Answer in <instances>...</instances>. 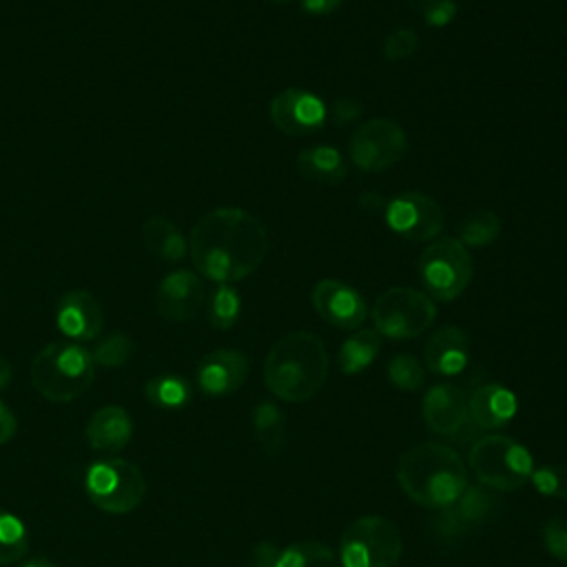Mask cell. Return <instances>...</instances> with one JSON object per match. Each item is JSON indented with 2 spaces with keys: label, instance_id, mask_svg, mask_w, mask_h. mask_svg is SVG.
Listing matches in <instances>:
<instances>
[{
  "label": "cell",
  "instance_id": "cell-40",
  "mask_svg": "<svg viewBox=\"0 0 567 567\" xmlns=\"http://www.w3.org/2000/svg\"><path fill=\"white\" fill-rule=\"evenodd\" d=\"M299 2H301V9L310 16H328L343 4V0H299Z\"/></svg>",
  "mask_w": 567,
  "mask_h": 567
},
{
  "label": "cell",
  "instance_id": "cell-12",
  "mask_svg": "<svg viewBox=\"0 0 567 567\" xmlns=\"http://www.w3.org/2000/svg\"><path fill=\"white\" fill-rule=\"evenodd\" d=\"M268 115L275 128H279L284 135L303 137L323 128L328 122V106L317 93L290 86L272 95Z\"/></svg>",
  "mask_w": 567,
  "mask_h": 567
},
{
  "label": "cell",
  "instance_id": "cell-6",
  "mask_svg": "<svg viewBox=\"0 0 567 567\" xmlns=\"http://www.w3.org/2000/svg\"><path fill=\"white\" fill-rule=\"evenodd\" d=\"M84 492L89 501L106 514L133 512L146 494L142 470L126 458H100L84 472Z\"/></svg>",
  "mask_w": 567,
  "mask_h": 567
},
{
  "label": "cell",
  "instance_id": "cell-29",
  "mask_svg": "<svg viewBox=\"0 0 567 567\" xmlns=\"http://www.w3.org/2000/svg\"><path fill=\"white\" fill-rule=\"evenodd\" d=\"M241 312V297L233 284H217L206 301L208 323L217 330H230Z\"/></svg>",
  "mask_w": 567,
  "mask_h": 567
},
{
  "label": "cell",
  "instance_id": "cell-21",
  "mask_svg": "<svg viewBox=\"0 0 567 567\" xmlns=\"http://www.w3.org/2000/svg\"><path fill=\"white\" fill-rule=\"evenodd\" d=\"M516 396L509 388L501 383L478 385L467 396L470 421L481 430H498L505 427L516 414Z\"/></svg>",
  "mask_w": 567,
  "mask_h": 567
},
{
  "label": "cell",
  "instance_id": "cell-30",
  "mask_svg": "<svg viewBox=\"0 0 567 567\" xmlns=\"http://www.w3.org/2000/svg\"><path fill=\"white\" fill-rule=\"evenodd\" d=\"M29 532L24 523L7 509H0V565H13L29 551Z\"/></svg>",
  "mask_w": 567,
  "mask_h": 567
},
{
  "label": "cell",
  "instance_id": "cell-16",
  "mask_svg": "<svg viewBox=\"0 0 567 567\" xmlns=\"http://www.w3.org/2000/svg\"><path fill=\"white\" fill-rule=\"evenodd\" d=\"M55 326L66 341L86 343L100 337L104 328V312L93 292L75 288L64 292L55 306Z\"/></svg>",
  "mask_w": 567,
  "mask_h": 567
},
{
  "label": "cell",
  "instance_id": "cell-14",
  "mask_svg": "<svg viewBox=\"0 0 567 567\" xmlns=\"http://www.w3.org/2000/svg\"><path fill=\"white\" fill-rule=\"evenodd\" d=\"M206 301V290L193 270L179 268L168 272L155 292L157 312L173 323H186L197 317Z\"/></svg>",
  "mask_w": 567,
  "mask_h": 567
},
{
  "label": "cell",
  "instance_id": "cell-36",
  "mask_svg": "<svg viewBox=\"0 0 567 567\" xmlns=\"http://www.w3.org/2000/svg\"><path fill=\"white\" fill-rule=\"evenodd\" d=\"M361 113H363V104L359 100H354V97H339V100H334L330 104L328 120L334 126H346V124L359 120Z\"/></svg>",
  "mask_w": 567,
  "mask_h": 567
},
{
  "label": "cell",
  "instance_id": "cell-28",
  "mask_svg": "<svg viewBox=\"0 0 567 567\" xmlns=\"http://www.w3.org/2000/svg\"><path fill=\"white\" fill-rule=\"evenodd\" d=\"M277 567H341V563L328 545L317 540H299L281 549Z\"/></svg>",
  "mask_w": 567,
  "mask_h": 567
},
{
  "label": "cell",
  "instance_id": "cell-43",
  "mask_svg": "<svg viewBox=\"0 0 567 567\" xmlns=\"http://www.w3.org/2000/svg\"><path fill=\"white\" fill-rule=\"evenodd\" d=\"M270 2H288V0H270Z\"/></svg>",
  "mask_w": 567,
  "mask_h": 567
},
{
  "label": "cell",
  "instance_id": "cell-17",
  "mask_svg": "<svg viewBox=\"0 0 567 567\" xmlns=\"http://www.w3.org/2000/svg\"><path fill=\"white\" fill-rule=\"evenodd\" d=\"M250 372V361L244 352L219 348L204 354L195 368L197 388L208 396H226L237 392Z\"/></svg>",
  "mask_w": 567,
  "mask_h": 567
},
{
  "label": "cell",
  "instance_id": "cell-19",
  "mask_svg": "<svg viewBox=\"0 0 567 567\" xmlns=\"http://www.w3.org/2000/svg\"><path fill=\"white\" fill-rule=\"evenodd\" d=\"M423 359L439 377L461 374L470 363V334L458 326L439 328L425 343Z\"/></svg>",
  "mask_w": 567,
  "mask_h": 567
},
{
  "label": "cell",
  "instance_id": "cell-3",
  "mask_svg": "<svg viewBox=\"0 0 567 567\" xmlns=\"http://www.w3.org/2000/svg\"><path fill=\"white\" fill-rule=\"evenodd\" d=\"M396 483L410 501L443 509L467 487V465L450 445L419 443L399 458Z\"/></svg>",
  "mask_w": 567,
  "mask_h": 567
},
{
  "label": "cell",
  "instance_id": "cell-35",
  "mask_svg": "<svg viewBox=\"0 0 567 567\" xmlns=\"http://www.w3.org/2000/svg\"><path fill=\"white\" fill-rule=\"evenodd\" d=\"M416 47H419V33L410 27H399L383 40L381 53L385 60L396 62V60L410 58L416 51Z\"/></svg>",
  "mask_w": 567,
  "mask_h": 567
},
{
  "label": "cell",
  "instance_id": "cell-15",
  "mask_svg": "<svg viewBox=\"0 0 567 567\" xmlns=\"http://www.w3.org/2000/svg\"><path fill=\"white\" fill-rule=\"evenodd\" d=\"M498 507V498L483 485H467L463 494L434 518V532L447 540L483 525Z\"/></svg>",
  "mask_w": 567,
  "mask_h": 567
},
{
  "label": "cell",
  "instance_id": "cell-22",
  "mask_svg": "<svg viewBox=\"0 0 567 567\" xmlns=\"http://www.w3.org/2000/svg\"><path fill=\"white\" fill-rule=\"evenodd\" d=\"M295 166L301 177L317 184H337L348 175L346 157L339 148L328 144H317L299 151L295 157Z\"/></svg>",
  "mask_w": 567,
  "mask_h": 567
},
{
  "label": "cell",
  "instance_id": "cell-7",
  "mask_svg": "<svg viewBox=\"0 0 567 567\" xmlns=\"http://www.w3.org/2000/svg\"><path fill=\"white\" fill-rule=\"evenodd\" d=\"M403 551L399 527L385 516L354 518L341 534V567H394Z\"/></svg>",
  "mask_w": 567,
  "mask_h": 567
},
{
  "label": "cell",
  "instance_id": "cell-31",
  "mask_svg": "<svg viewBox=\"0 0 567 567\" xmlns=\"http://www.w3.org/2000/svg\"><path fill=\"white\" fill-rule=\"evenodd\" d=\"M133 339L126 332H111L91 350L95 365L102 368H120L133 357Z\"/></svg>",
  "mask_w": 567,
  "mask_h": 567
},
{
  "label": "cell",
  "instance_id": "cell-9",
  "mask_svg": "<svg viewBox=\"0 0 567 567\" xmlns=\"http://www.w3.org/2000/svg\"><path fill=\"white\" fill-rule=\"evenodd\" d=\"M436 319L434 299L412 286L383 290L372 306V323L381 337L412 339L423 334Z\"/></svg>",
  "mask_w": 567,
  "mask_h": 567
},
{
  "label": "cell",
  "instance_id": "cell-18",
  "mask_svg": "<svg viewBox=\"0 0 567 567\" xmlns=\"http://www.w3.org/2000/svg\"><path fill=\"white\" fill-rule=\"evenodd\" d=\"M423 421L434 434H458L470 421L465 390L452 383L432 385L423 396Z\"/></svg>",
  "mask_w": 567,
  "mask_h": 567
},
{
  "label": "cell",
  "instance_id": "cell-26",
  "mask_svg": "<svg viewBox=\"0 0 567 567\" xmlns=\"http://www.w3.org/2000/svg\"><path fill=\"white\" fill-rule=\"evenodd\" d=\"M252 430H255V439L264 452H268V454L277 452L286 441L284 412L270 401L259 403L252 410Z\"/></svg>",
  "mask_w": 567,
  "mask_h": 567
},
{
  "label": "cell",
  "instance_id": "cell-41",
  "mask_svg": "<svg viewBox=\"0 0 567 567\" xmlns=\"http://www.w3.org/2000/svg\"><path fill=\"white\" fill-rule=\"evenodd\" d=\"M11 377H13V368H11V363H9V359H7V357H2V354H0V390H2V388H7V385H9V381H11Z\"/></svg>",
  "mask_w": 567,
  "mask_h": 567
},
{
  "label": "cell",
  "instance_id": "cell-25",
  "mask_svg": "<svg viewBox=\"0 0 567 567\" xmlns=\"http://www.w3.org/2000/svg\"><path fill=\"white\" fill-rule=\"evenodd\" d=\"M144 396L159 410H182L193 396V385L179 374L164 372L146 381Z\"/></svg>",
  "mask_w": 567,
  "mask_h": 567
},
{
  "label": "cell",
  "instance_id": "cell-13",
  "mask_svg": "<svg viewBox=\"0 0 567 567\" xmlns=\"http://www.w3.org/2000/svg\"><path fill=\"white\" fill-rule=\"evenodd\" d=\"M315 312L330 326L341 330H357L368 319V303L363 295L341 279H321L310 292Z\"/></svg>",
  "mask_w": 567,
  "mask_h": 567
},
{
  "label": "cell",
  "instance_id": "cell-32",
  "mask_svg": "<svg viewBox=\"0 0 567 567\" xmlns=\"http://www.w3.org/2000/svg\"><path fill=\"white\" fill-rule=\"evenodd\" d=\"M388 379L392 381L394 388L414 392L421 390L425 383V370L421 361L412 354H396L388 363Z\"/></svg>",
  "mask_w": 567,
  "mask_h": 567
},
{
  "label": "cell",
  "instance_id": "cell-42",
  "mask_svg": "<svg viewBox=\"0 0 567 567\" xmlns=\"http://www.w3.org/2000/svg\"><path fill=\"white\" fill-rule=\"evenodd\" d=\"M22 567H55V565L49 558H44V556H35V558L27 560Z\"/></svg>",
  "mask_w": 567,
  "mask_h": 567
},
{
  "label": "cell",
  "instance_id": "cell-27",
  "mask_svg": "<svg viewBox=\"0 0 567 567\" xmlns=\"http://www.w3.org/2000/svg\"><path fill=\"white\" fill-rule=\"evenodd\" d=\"M503 230L501 217L494 210H476L458 224V241L465 248H485L498 239Z\"/></svg>",
  "mask_w": 567,
  "mask_h": 567
},
{
  "label": "cell",
  "instance_id": "cell-34",
  "mask_svg": "<svg viewBox=\"0 0 567 567\" xmlns=\"http://www.w3.org/2000/svg\"><path fill=\"white\" fill-rule=\"evenodd\" d=\"M540 540L551 558L567 563V518L554 516L545 520L540 527Z\"/></svg>",
  "mask_w": 567,
  "mask_h": 567
},
{
  "label": "cell",
  "instance_id": "cell-20",
  "mask_svg": "<svg viewBox=\"0 0 567 567\" xmlns=\"http://www.w3.org/2000/svg\"><path fill=\"white\" fill-rule=\"evenodd\" d=\"M84 436L91 450L115 454L128 445L133 436V419L120 405H104L91 414Z\"/></svg>",
  "mask_w": 567,
  "mask_h": 567
},
{
  "label": "cell",
  "instance_id": "cell-1",
  "mask_svg": "<svg viewBox=\"0 0 567 567\" xmlns=\"http://www.w3.org/2000/svg\"><path fill=\"white\" fill-rule=\"evenodd\" d=\"M268 246L264 224L239 206L208 210L188 239L195 270L215 284H237L252 275L266 259Z\"/></svg>",
  "mask_w": 567,
  "mask_h": 567
},
{
  "label": "cell",
  "instance_id": "cell-4",
  "mask_svg": "<svg viewBox=\"0 0 567 567\" xmlns=\"http://www.w3.org/2000/svg\"><path fill=\"white\" fill-rule=\"evenodd\" d=\"M95 379L91 352L75 341L47 343L31 361V385L51 403H69L82 396Z\"/></svg>",
  "mask_w": 567,
  "mask_h": 567
},
{
  "label": "cell",
  "instance_id": "cell-37",
  "mask_svg": "<svg viewBox=\"0 0 567 567\" xmlns=\"http://www.w3.org/2000/svg\"><path fill=\"white\" fill-rule=\"evenodd\" d=\"M456 9L454 0H430L423 7V20L430 27H445L456 18Z\"/></svg>",
  "mask_w": 567,
  "mask_h": 567
},
{
  "label": "cell",
  "instance_id": "cell-11",
  "mask_svg": "<svg viewBox=\"0 0 567 567\" xmlns=\"http://www.w3.org/2000/svg\"><path fill=\"white\" fill-rule=\"evenodd\" d=\"M383 219L392 233L412 244L436 239L445 226V215L439 202L416 190L388 199Z\"/></svg>",
  "mask_w": 567,
  "mask_h": 567
},
{
  "label": "cell",
  "instance_id": "cell-8",
  "mask_svg": "<svg viewBox=\"0 0 567 567\" xmlns=\"http://www.w3.org/2000/svg\"><path fill=\"white\" fill-rule=\"evenodd\" d=\"M416 272L432 299L454 301L465 292L474 275L470 248L456 237H436L419 255Z\"/></svg>",
  "mask_w": 567,
  "mask_h": 567
},
{
  "label": "cell",
  "instance_id": "cell-39",
  "mask_svg": "<svg viewBox=\"0 0 567 567\" xmlns=\"http://www.w3.org/2000/svg\"><path fill=\"white\" fill-rule=\"evenodd\" d=\"M18 432V419L13 410L0 399V445L9 443Z\"/></svg>",
  "mask_w": 567,
  "mask_h": 567
},
{
  "label": "cell",
  "instance_id": "cell-33",
  "mask_svg": "<svg viewBox=\"0 0 567 567\" xmlns=\"http://www.w3.org/2000/svg\"><path fill=\"white\" fill-rule=\"evenodd\" d=\"M529 481L536 487V492H540L543 496L567 501V467L565 465L549 463V465L534 467Z\"/></svg>",
  "mask_w": 567,
  "mask_h": 567
},
{
  "label": "cell",
  "instance_id": "cell-38",
  "mask_svg": "<svg viewBox=\"0 0 567 567\" xmlns=\"http://www.w3.org/2000/svg\"><path fill=\"white\" fill-rule=\"evenodd\" d=\"M279 554H281V549H279L277 545L266 543V540H264V543H257V545L252 547L248 567H277Z\"/></svg>",
  "mask_w": 567,
  "mask_h": 567
},
{
  "label": "cell",
  "instance_id": "cell-23",
  "mask_svg": "<svg viewBox=\"0 0 567 567\" xmlns=\"http://www.w3.org/2000/svg\"><path fill=\"white\" fill-rule=\"evenodd\" d=\"M142 239L148 252L162 261H182L188 252V241L182 230L162 215H153L142 224Z\"/></svg>",
  "mask_w": 567,
  "mask_h": 567
},
{
  "label": "cell",
  "instance_id": "cell-2",
  "mask_svg": "<svg viewBox=\"0 0 567 567\" xmlns=\"http://www.w3.org/2000/svg\"><path fill=\"white\" fill-rule=\"evenodd\" d=\"M328 377V350L308 330H292L279 337L266 354V388L281 401L301 403L312 399Z\"/></svg>",
  "mask_w": 567,
  "mask_h": 567
},
{
  "label": "cell",
  "instance_id": "cell-5",
  "mask_svg": "<svg viewBox=\"0 0 567 567\" xmlns=\"http://www.w3.org/2000/svg\"><path fill=\"white\" fill-rule=\"evenodd\" d=\"M467 461L478 483L498 492L523 487L534 472L529 450L505 434H487L476 439Z\"/></svg>",
  "mask_w": 567,
  "mask_h": 567
},
{
  "label": "cell",
  "instance_id": "cell-24",
  "mask_svg": "<svg viewBox=\"0 0 567 567\" xmlns=\"http://www.w3.org/2000/svg\"><path fill=\"white\" fill-rule=\"evenodd\" d=\"M381 334L374 328L354 330L339 348V368L343 374H359L379 357Z\"/></svg>",
  "mask_w": 567,
  "mask_h": 567
},
{
  "label": "cell",
  "instance_id": "cell-10",
  "mask_svg": "<svg viewBox=\"0 0 567 567\" xmlns=\"http://www.w3.org/2000/svg\"><path fill=\"white\" fill-rule=\"evenodd\" d=\"M408 135L403 126L390 117L365 120L348 140V155L363 173H381L403 159Z\"/></svg>",
  "mask_w": 567,
  "mask_h": 567
}]
</instances>
